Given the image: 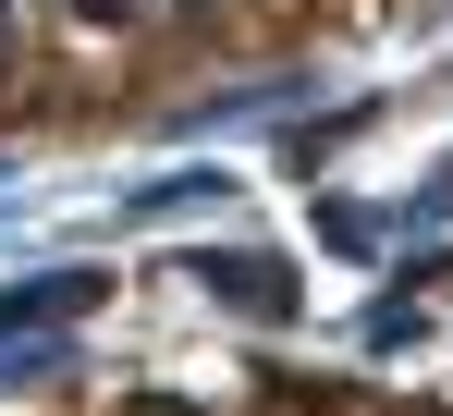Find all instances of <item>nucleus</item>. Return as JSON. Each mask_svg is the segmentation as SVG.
I'll list each match as a JSON object with an SVG mask.
<instances>
[{
	"label": "nucleus",
	"mask_w": 453,
	"mask_h": 416,
	"mask_svg": "<svg viewBox=\"0 0 453 416\" xmlns=\"http://www.w3.org/2000/svg\"><path fill=\"white\" fill-rule=\"evenodd\" d=\"M98 294H111L98 270H50V281H25V294L0 306V331H37V319H74V306H98Z\"/></svg>",
	"instance_id": "nucleus-2"
},
{
	"label": "nucleus",
	"mask_w": 453,
	"mask_h": 416,
	"mask_svg": "<svg viewBox=\"0 0 453 416\" xmlns=\"http://www.w3.org/2000/svg\"><path fill=\"white\" fill-rule=\"evenodd\" d=\"M184 281H196L209 306H233V319H257V331H282V319L306 306V294H295V270H282L270 245H221V258H196Z\"/></svg>",
	"instance_id": "nucleus-1"
},
{
	"label": "nucleus",
	"mask_w": 453,
	"mask_h": 416,
	"mask_svg": "<svg viewBox=\"0 0 453 416\" xmlns=\"http://www.w3.org/2000/svg\"><path fill=\"white\" fill-rule=\"evenodd\" d=\"M86 25H135V12H148V0H74Z\"/></svg>",
	"instance_id": "nucleus-3"
}]
</instances>
